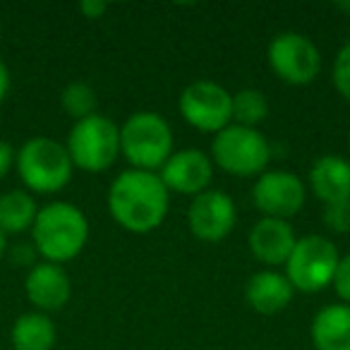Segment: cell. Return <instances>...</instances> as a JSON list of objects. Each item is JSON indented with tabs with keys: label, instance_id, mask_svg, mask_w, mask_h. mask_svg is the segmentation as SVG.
<instances>
[{
	"label": "cell",
	"instance_id": "obj_1",
	"mask_svg": "<svg viewBox=\"0 0 350 350\" xmlns=\"http://www.w3.org/2000/svg\"><path fill=\"white\" fill-rule=\"evenodd\" d=\"M170 192L159 173L127 168L108 187V211L127 233L144 235L156 230L168 216Z\"/></svg>",
	"mask_w": 350,
	"mask_h": 350
},
{
	"label": "cell",
	"instance_id": "obj_2",
	"mask_svg": "<svg viewBox=\"0 0 350 350\" xmlns=\"http://www.w3.org/2000/svg\"><path fill=\"white\" fill-rule=\"evenodd\" d=\"M31 243L41 262L68 264L82 254L89 240V221L84 211L72 202L55 200L39 206V214L31 226Z\"/></svg>",
	"mask_w": 350,
	"mask_h": 350
},
{
	"label": "cell",
	"instance_id": "obj_3",
	"mask_svg": "<svg viewBox=\"0 0 350 350\" xmlns=\"http://www.w3.org/2000/svg\"><path fill=\"white\" fill-rule=\"evenodd\" d=\"M22 185L31 195L51 197L70 185L75 165L63 142L51 137H31L17 149L15 161Z\"/></svg>",
	"mask_w": 350,
	"mask_h": 350
},
{
	"label": "cell",
	"instance_id": "obj_4",
	"mask_svg": "<svg viewBox=\"0 0 350 350\" xmlns=\"http://www.w3.org/2000/svg\"><path fill=\"white\" fill-rule=\"evenodd\" d=\"M120 154L137 170L159 173L173 154V130L154 111H137L120 127Z\"/></svg>",
	"mask_w": 350,
	"mask_h": 350
},
{
	"label": "cell",
	"instance_id": "obj_5",
	"mask_svg": "<svg viewBox=\"0 0 350 350\" xmlns=\"http://www.w3.org/2000/svg\"><path fill=\"white\" fill-rule=\"evenodd\" d=\"M65 149L75 168L84 173H103L120 156V127L108 116L94 113L70 127Z\"/></svg>",
	"mask_w": 350,
	"mask_h": 350
},
{
	"label": "cell",
	"instance_id": "obj_6",
	"mask_svg": "<svg viewBox=\"0 0 350 350\" xmlns=\"http://www.w3.org/2000/svg\"><path fill=\"white\" fill-rule=\"evenodd\" d=\"M211 161L235 178H259L269 170L271 146L259 130L230 122L211 139Z\"/></svg>",
	"mask_w": 350,
	"mask_h": 350
},
{
	"label": "cell",
	"instance_id": "obj_7",
	"mask_svg": "<svg viewBox=\"0 0 350 350\" xmlns=\"http://www.w3.org/2000/svg\"><path fill=\"white\" fill-rule=\"evenodd\" d=\"M338 247L324 235L297 238L286 267V278L300 293H319L334 283L338 269Z\"/></svg>",
	"mask_w": 350,
	"mask_h": 350
},
{
	"label": "cell",
	"instance_id": "obj_8",
	"mask_svg": "<svg viewBox=\"0 0 350 350\" xmlns=\"http://www.w3.org/2000/svg\"><path fill=\"white\" fill-rule=\"evenodd\" d=\"M267 63L281 82L305 87L319 77L321 53L310 36L300 31H281L269 41Z\"/></svg>",
	"mask_w": 350,
	"mask_h": 350
},
{
	"label": "cell",
	"instance_id": "obj_9",
	"mask_svg": "<svg viewBox=\"0 0 350 350\" xmlns=\"http://www.w3.org/2000/svg\"><path fill=\"white\" fill-rule=\"evenodd\" d=\"M178 108L187 125L209 135H219L233 122V94L211 79L187 84L178 98Z\"/></svg>",
	"mask_w": 350,
	"mask_h": 350
},
{
	"label": "cell",
	"instance_id": "obj_10",
	"mask_svg": "<svg viewBox=\"0 0 350 350\" xmlns=\"http://www.w3.org/2000/svg\"><path fill=\"white\" fill-rule=\"evenodd\" d=\"M307 187L291 170H264L252 187V202L264 219L291 221L305 206Z\"/></svg>",
	"mask_w": 350,
	"mask_h": 350
},
{
	"label": "cell",
	"instance_id": "obj_11",
	"mask_svg": "<svg viewBox=\"0 0 350 350\" xmlns=\"http://www.w3.org/2000/svg\"><path fill=\"white\" fill-rule=\"evenodd\" d=\"M187 224L197 240L202 243H221L233 233L238 224L235 202L224 190H206L202 195L192 197V204L187 209Z\"/></svg>",
	"mask_w": 350,
	"mask_h": 350
},
{
	"label": "cell",
	"instance_id": "obj_12",
	"mask_svg": "<svg viewBox=\"0 0 350 350\" xmlns=\"http://www.w3.org/2000/svg\"><path fill=\"white\" fill-rule=\"evenodd\" d=\"M159 178L168 192L197 197L209 190L211 178H214V161L202 149L173 151L163 168L159 170Z\"/></svg>",
	"mask_w": 350,
	"mask_h": 350
},
{
	"label": "cell",
	"instance_id": "obj_13",
	"mask_svg": "<svg viewBox=\"0 0 350 350\" xmlns=\"http://www.w3.org/2000/svg\"><path fill=\"white\" fill-rule=\"evenodd\" d=\"M25 295L36 312L53 314L60 312L72 297V281L60 264L39 262L27 271Z\"/></svg>",
	"mask_w": 350,
	"mask_h": 350
},
{
	"label": "cell",
	"instance_id": "obj_14",
	"mask_svg": "<svg viewBox=\"0 0 350 350\" xmlns=\"http://www.w3.org/2000/svg\"><path fill=\"white\" fill-rule=\"evenodd\" d=\"M297 238L291 221L281 219H259L247 235L250 252L264 267H281L288 262Z\"/></svg>",
	"mask_w": 350,
	"mask_h": 350
},
{
	"label": "cell",
	"instance_id": "obj_15",
	"mask_svg": "<svg viewBox=\"0 0 350 350\" xmlns=\"http://www.w3.org/2000/svg\"><path fill=\"white\" fill-rule=\"evenodd\" d=\"M293 295H295V288L291 286L286 273L271 271V269L252 273L247 286H245V300H247V305L257 314L264 317L283 312L291 305Z\"/></svg>",
	"mask_w": 350,
	"mask_h": 350
},
{
	"label": "cell",
	"instance_id": "obj_16",
	"mask_svg": "<svg viewBox=\"0 0 350 350\" xmlns=\"http://www.w3.org/2000/svg\"><path fill=\"white\" fill-rule=\"evenodd\" d=\"M307 183L317 200L324 202V206L350 200V163L334 154L319 156L312 163Z\"/></svg>",
	"mask_w": 350,
	"mask_h": 350
},
{
	"label": "cell",
	"instance_id": "obj_17",
	"mask_svg": "<svg viewBox=\"0 0 350 350\" xmlns=\"http://www.w3.org/2000/svg\"><path fill=\"white\" fill-rule=\"evenodd\" d=\"M310 336L317 350H350V305L321 307L312 319Z\"/></svg>",
	"mask_w": 350,
	"mask_h": 350
},
{
	"label": "cell",
	"instance_id": "obj_18",
	"mask_svg": "<svg viewBox=\"0 0 350 350\" xmlns=\"http://www.w3.org/2000/svg\"><path fill=\"white\" fill-rule=\"evenodd\" d=\"M10 343L12 350H53L58 343L55 321L44 312H25L12 324Z\"/></svg>",
	"mask_w": 350,
	"mask_h": 350
},
{
	"label": "cell",
	"instance_id": "obj_19",
	"mask_svg": "<svg viewBox=\"0 0 350 350\" xmlns=\"http://www.w3.org/2000/svg\"><path fill=\"white\" fill-rule=\"evenodd\" d=\"M39 214V204L31 192L25 187L20 190H8L0 195V233L10 238H20L25 233H31V226Z\"/></svg>",
	"mask_w": 350,
	"mask_h": 350
},
{
	"label": "cell",
	"instance_id": "obj_20",
	"mask_svg": "<svg viewBox=\"0 0 350 350\" xmlns=\"http://www.w3.org/2000/svg\"><path fill=\"white\" fill-rule=\"evenodd\" d=\"M269 116V101L259 89H240L233 94V125L254 127Z\"/></svg>",
	"mask_w": 350,
	"mask_h": 350
},
{
	"label": "cell",
	"instance_id": "obj_21",
	"mask_svg": "<svg viewBox=\"0 0 350 350\" xmlns=\"http://www.w3.org/2000/svg\"><path fill=\"white\" fill-rule=\"evenodd\" d=\"M60 108L72 118L75 122L94 116L98 108V96L92 84L87 82H70L60 92Z\"/></svg>",
	"mask_w": 350,
	"mask_h": 350
},
{
	"label": "cell",
	"instance_id": "obj_22",
	"mask_svg": "<svg viewBox=\"0 0 350 350\" xmlns=\"http://www.w3.org/2000/svg\"><path fill=\"white\" fill-rule=\"evenodd\" d=\"M331 82L336 92L350 103V41L340 46V51L334 58V70H331Z\"/></svg>",
	"mask_w": 350,
	"mask_h": 350
},
{
	"label": "cell",
	"instance_id": "obj_23",
	"mask_svg": "<svg viewBox=\"0 0 350 350\" xmlns=\"http://www.w3.org/2000/svg\"><path fill=\"white\" fill-rule=\"evenodd\" d=\"M324 226L334 233H350V200L324 206Z\"/></svg>",
	"mask_w": 350,
	"mask_h": 350
},
{
	"label": "cell",
	"instance_id": "obj_24",
	"mask_svg": "<svg viewBox=\"0 0 350 350\" xmlns=\"http://www.w3.org/2000/svg\"><path fill=\"white\" fill-rule=\"evenodd\" d=\"M5 257L10 259L15 267H22L29 271L34 264H39V252H36L31 240H17V243H8Z\"/></svg>",
	"mask_w": 350,
	"mask_h": 350
},
{
	"label": "cell",
	"instance_id": "obj_25",
	"mask_svg": "<svg viewBox=\"0 0 350 350\" xmlns=\"http://www.w3.org/2000/svg\"><path fill=\"white\" fill-rule=\"evenodd\" d=\"M331 286L336 288V293H338V297L345 302V305H350V252L345 254V257H340L338 262V269H336V276H334V283Z\"/></svg>",
	"mask_w": 350,
	"mask_h": 350
},
{
	"label": "cell",
	"instance_id": "obj_26",
	"mask_svg": "<svg viewBox=\"0 0 350 350\" xmlns=\"http://www.w3.org/2000/svg\"><path fill=\"white\" fill-rule=\"evenodd\" d=\"M15 161H17V149L10 142L0 139V180L8 178L15 170Z\"/></svg>",
	"mask_w": 350,
	"mask_h": 350
},
{
	"label": "cell",
	"instance_id": "obj_27",
	"mask_svg": "<svg viewBox=\"0 0 350 350\" xmlns=\"http://www.w3.org/2000/svg\"><path fill=\"white\" fill-rule=\"evenodd\" d=\"M108 10L106 3H101V0H84V3H79V12H82L87 20H98V17H103Z\"/></svg>",
	"mask_w": 350,
	"mask_h": 350
},
{
	"label": "cell",
	"instance_id": "obj_28",
	"mask_svg": "<svg viewBox=\"0 0 350 350\" xmlns=\"http://www.w3.org/2000/svg\"><path fill=\"white\" fill-rule=\"evenodd\" d=\"M10 84H12V79H10V68L5 65V60L0 58V103L5 101L8 94H10Z\"/></svg>",
	"mask_w": 350,
	"mask_h": 350
},
{
	"label": "cell",
	"instance_id": "obj_29",
	"mask_svg": "<svg viewBox=\"0 0 350 350\" xmlns=\"http://www.w3.org/2000/svg\"><path fill=\"white\" fill-rule=\"evenodd\" d=\"M8 243H10V240H8L5 235L0 233V262H3V259H5V250H8Z\"/></svg>",
	"mask_w": 350,
	"mask_h": 350
},
{
	"label": "cell",
	"instance_id": "obj_30",
	"mask_svg": "<svg viewBox=\"0 0 350 350\" xmlns=\"http://www.w3.org/2000/svg\"><path fill=\"white\" fill-rule=\"evenodd\" d=\"M336 8L340 12H345V15H350V0H340V3H336Z\"/></svg>",
	"mask_w": 350,
	"mask_h": 350
},
{
	"label": "cell",
	"instance_id": "obj_31",
	"mask_svg": "<svg viewBox=\"0 0 350 350\" xmlns=\"http://www.w3.org/2000/svg\"><path fill=\"white\" fill-rule=\"evenodd\" d=\"M0 41H3V27H0Z\"/></svg>",
	"mask_w": 350,
	"mask_h": 350
},
{
	"label": "cell",
	"instance_id": "obj_32",
	"mask_svg": "<svg viewBox=\"0 0 350 350\" xmlns=\"http://www.w3.org/2000/svg\"><path fill=\"white\" fill-rule=\"evenodd\" d=\"M348 146H350V132H348Z\"/></svg>",
	"mask_w": 350,
	"mask_h": 350
}]
</instances>
